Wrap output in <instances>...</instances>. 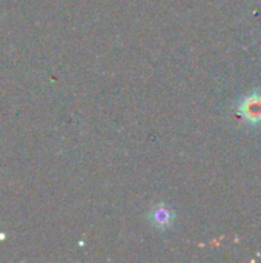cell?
Wrapping results in <instances>:
<instances>
[{
  "label": "cell",
  "mask_w": 261,
  "mask_h": 263,
  "mask_svg": "<svg viewBox=\"0 0 261 263\" xmlns=\"http://www.w3.org/2000/svg\"><path fill=\"white\" fill-rule=\"evenodd\" d=\"M240 112L249 122H261V97L254 94L240 103Z\"/></svg>",
  "instance_id": "cell-1"
},
{
  "label": "cell",
  "mask_w": 261,
  "mask_h": 263,
  "mask_svg": "<svg viewBox=\"0 0 261 263\" xmlns=\"http://www.w3.org/2000/svg\"><path fill=\"white\" fill-rule=\"evenodd\" d=\"M154 219L158 225H166L171 219V214L165 210V208H158L155 213H154Z\"/></svg>",
  "instance_id": "cell-2"
}]
</instances>
